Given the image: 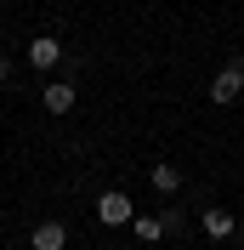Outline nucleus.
I'll return each instance as SVG.
<instances>
[{"label": "nucleus", "mask_w": 244, "mask_h": 250, "mask_svg": "<svg viewBox=\"0 0 244 250\" xmlns=\"http://www.w3.org/2000/svg\"><path fill=\"white\" fill-rule=\"evenodd\" d=\"M97 222H102V228H125V222H137V199H131L125 188L97 193Z\"/></svg>", "instance_id": "obj_1"}, {"label": "nucleus", "mask_w": 244, "mask_h": 250, "mask_svg": "<svg viewBox=\"0 0 244 250\" xmlns=\"http://www.w3.org/2000/svg\"><path fill=\"white\" fill-rule=\"evenodd\" d=\"M244 97V57H233V62H222V74L210 80V103L216 108H233Z\"/></svg>", "instance_id": "obj_2"}, {"label": "nucleus", "mask_w": 244, "mask_h": 250, "mask_svg": "<svg viewBox=\"0 0 244 250\" xmlns=\"http://www.w3.org/2000/svg\"><path fill=\"white\" fill-rule=\"evenodd\" d=\"M74 103H80L74 80H46V85H40V108L46 114H74Z\"/></svg>", "instance_id": "obj_3"}, {"label": "nucleus", "mask_w": 244, "mask_h": 250, "mask_svg": "<svg viewBox=\"0 0 244 250\" xmlns=\"http://www.w3.org/2000/svg\"><path fill=\"white\" fill-rule=\"evenodd\" d=\"M29 250H68V222H57V216L34 222V233H29Z\"/></svg>", "instance_id": "obj_4"}, {"label": "nucleus", "mask_w": 244, "mask_h": 250, "mask_svg": "<svg viewBox=\"0 0 244 250\" xmlns=\"http://www.w3.org/2000/svg\"><path fill=\"white\" fill-rule=\"evenodd\" d=\"M29 62L40 68V74H51V68L62 62V40H57V34H34V40H29Z\"/></svg>", "instance_id": "obj_5"}, {"label": "nucleus", "mask_w": 244, "mask_h": 250, "mask_svg": "<svg viewBox=\"0 0 244 250\" xmlns=\"http://www.w3.org/2000/svg\"><path fill=\"white\" fill-rule=\"evenodd\" d=\"M204 233H210L216 245H227V239H239V216L222 210V205H210V210H204Z\"/></svg>", "instance_id": "obj_6"}, {"label": "nucleus", "mask_w": 244, "mask_h": 250, "mask_svg": "<svg viewBox=\"0 0 244 250\" xmlns=\"http://www.w3.org/2000/svg\"><path fill=\"white\" fill-rule=\"evenodd\" d=\"M148 182H153V193H165V199H176V193H182V171H176L170 159H159V165H153Z\"/></svg>", "instance_id": "obj_7"}, {"label": "nucleus", "mask_w": 244, "mask_h": 250, "mask_svg": "<svg viewBox=\"0 0 244 250\" xmlns=\"http://www.w3.org/2000/svg\"><path fill=\"white\" fill-rule=\"evenodd\" d=\"M131 228H137V239H142V245H159V239H165V222H159V216H137Z\"/></svg>", "instance_id": "obj_8"}, {"label": "nucleus", "mask_w": 244, "mask_h": 250, "mask_svg": "<svg viewBox=\"0 0 244 250\" xmlns=\"http://www.w3.org/2000/svg\"><path fill=\"white\" fill-rule=\"evenodd\" d=\"M159 222H165V233H176V228H182V210H176V205H165V210H159Z\"/></svg>", "instance_id": "obj_9"}, {"label": "nucleus", "mask_w": 244, "mask_h": 250, "mask_svg": "<svg viewBox=\"0 0 244 250\" xmlns=\"http://www.w3.org/2000/svg\"><path fill=\"white\" fill-rule=\"evenodd\" d=\"M6 74H12V62H6V57H0V85H6Z\"/></svg>", "instance_id": "obj_10"}, {"label": "nucleus", "mask_w": 244, "mask_h": 250, "mask_svg": "<svg viewBox=\"0 0 244 250\" xmlns=\"http://www.w3.org/2000/svg\"><path fill=\"white\" fill-rule=\"evenodd\" d=\"M239 250H244V222H239Z\"/></svg>", "instance_id": "obj_11"}, {"label": "nucleus", "mask_w": 244, "mask_h": 250, "mask_svg": "<svg viewBox=\"0 0 244 250\" xmlns=\"http://www.w3.org/2000/svg\"><path fill=\"white\" fill-rule=\"evenodd\" d=\"M6 6H17V0H6Z\"/></svg>", "instance_id": "obj_12"}]
</instances>
